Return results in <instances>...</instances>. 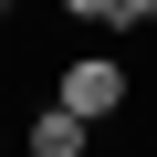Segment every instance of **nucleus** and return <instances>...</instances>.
Returning a JSON list of instances; mask_svg holds the SVG:
<instances>
[{
    "mask_svg": "<svg viewBox=\"0 0 157 157\" xmlns=\"http://www.w3.org/2000/svg\"><path fill=\"white\" fill-rule=\"evenodd\" d=\"M157 21V0H115V32H147Z\"/></svg>",
    "mask_w": 157,
    "mask_h": 157,
    "instance_id": "3",
    "label": "nucleus"
},
{
    "mask_svg": "<svg viewBox=\"0 0 157 157\" xmlns=\"http://www.w3.org/2000/svg\"><path fill=\"white\" fill-rule=\"evenodd\" d=\"M52 94H63L73 115H94V126H105V115H126V94H136V73H126L115 52H73V63H63V84H52Z\"/></svg>",
    "mask_w": 157,
    "mask_h": 157,
    "instance_id": "1",
    "label": "nucleus"
},
{
    "mask_svg": "<svg viewBox=\"0 0 157 157\" xmlns=\"http://www.w3.org/2000/svg\"><path fill=\"white\" fill-rule=\"evenodd\" d=\"M21 147H32V157H84V147H94V115H73V105L52 94V105L21 126Z\"/></svg>",
    "mask_w": 157,
    "mask_h": 157,
    "instance_id": "2",
    "label": "nucleus"
},
{
    "mask_svg": "<svg viewBox=\"0 0 157 157\" xmlns=\"http://www.w3.org/2000/svg\"><path fill=\"white\" fill-rule=\"evenodd\" d=\"M63 21H115V0H63Z\"/></svg>",
    "mask_w": 157,
    "mask_h": 157,
    "instance_id": "4",
    "label": "nucleus"
},
{
    "mask_svg": "<svg viewBox=\"0 0 157 157\" xmlns=\"http://www.w3.org/2000/svg\"><path fill=\"white\" fill-rule=\"evenodd\" d=\"M11 11H21V0H0V21H11Z\"/></svg>",
    "mask_w": 157,
    "mask_h": 157,
    "instance_id": "5",
    "label": "nucleus"
},
{
    "mask_svg": "<svg viewBox=\"0 0 157 157\" xmlns=\"http://www.w3.org/2000/svg\"><path fill=\"white\" fill-rule=\"evenodd\" d=\"M0 136H11V126H0Z\"/></svg>",
    "mask_w": 157,
    "mask_h": 157,
    "instance_id": "6",
    "label": "nucleus"
}]
</instances>
